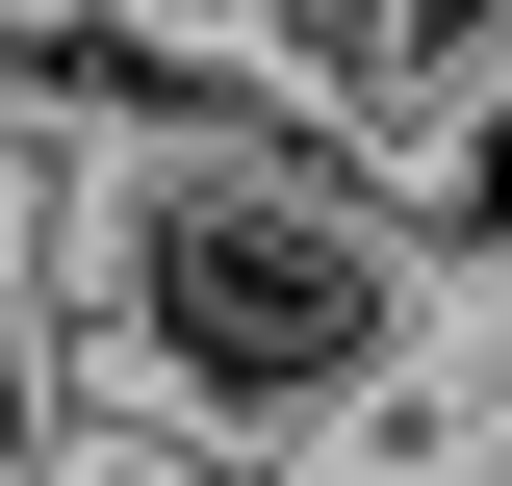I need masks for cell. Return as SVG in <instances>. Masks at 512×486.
I'll use <instances>...</instances> for the list:
<instances>
[{"label":"cell","mask_w":512,"mask_h":486,"mask_svg":"<svg viewBox=\"0 0 512 486\" xmlns=\"http://www.w3.org/2000/svg\"><path fill=\"white\" fill-rule=\"evenodd\" d=\"M436 307H461V205L256 103L231 52L180 103H103V256H77L103 461H333Z\"/></svg>","instance_id":"obj_1"}]
</instances>
